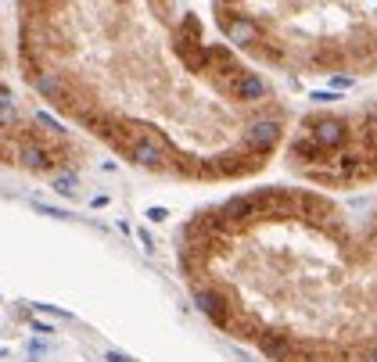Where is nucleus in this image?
<instances>
[{
	"instance_id": "obj_1",
	"label": "nucleus",
	"mask_w": 377,
	"mask_h": 362,
	"mask_svg": "<svg viewBox=\"0 0 377 362\" xmlns=\"http://www.w3.org/2000/svg\"><path fill=\"white\" fill-rule=\"evenodd\" d=\"M305 130H309V137L323 151H338V147L349 144V126L342 123L338 115H316V118H309V123H305Z\"/></svg>"
},
{
	"instance_id": "obj_2",
	"label": "nucleus",
	"mask_w": 377,
	"mask_h": 362,
	"mask_svg": "<svg viewBox=\"0 0 377 362\" xmlns=\"http://www.w3.org/2000/svg\"><path fill=\"white\" fill-rule=\"evenodd\" d=\"M137 165H144V169H166V162H169V154H166V144H162V137L158 133H151V130H144V133H137V140L130 144V151H126Z\"/></svg>"
},
{
	"instance_id": "obj_3",
	"label": "nucleus",
	"mask_w": 377,
	"mask_h": 362,
	"mask_svg": "<svg viewBox=\"0 0 377 362\" xmlns=\"http://www.w3.org/2000/svg\"><path fill=\"white\" fill-rule=\"evenodd\" d=\"M281 137H284V126L277 123V118H259V123H252L248 133H244V147L259 158L266 151H274L281 144Z\"/></svg>"
},
{
	"instance_id": "obj_4",
	"label": "nucleus",
	"mask_w": 377,
	"mask_h": 362,
	"mask_svg": "<svg viewBox=\"0 0 377 362\" xmlns=\"http://www.w3.org/2000/svg\"><path fill=\"white\" fill-rule=\"evenodd\" d=\"M18 162L26 165V169H33V172H47V169H54L62 158L54 154L50 147H43L40 140H26L22 147H18Z\"/></svg>"
},
{
	"instance_id": "obj_5",
	"label": "nucleus",
	"mask_w": 377,
	"mask_h": 362,
	"mask_svg": "<svg viewBox=\"0 0 377 362\" xmlns=\"http://www.w3.org/2000/svg\"><path fill=\"white\" fill-rule=\"evenodd\" d=\"M194 305L212 319V323H220V327H230V309H227V301L223 294H215V290H194Z\"/></svg>"
},
{
	"instance_id": "obj_6",
	"label": "nucleus",
	"mask_w": 377,
	"mask_h": 362,
	"mask_svg": "<svg viewBox=\"0 0 377 362\" xmlns=\"http://www.w3.org/2000/svg\"><path fill=\"white\" fill-rule=\"evenodd\" d=\"M255 205V215H291L295 212V201L284 194V191H266V194H255L252 198Z\"/></svg>"
},
{
	"instance_id": "obj_7",
	"label": "nucleus",
	"mask_w": 377,
	"mask_h": 362,
	"mask_svg": "<svg viewBox=\"0 0 377 362\" xmlns=\"http://www.w3.org/2000/svg\"><path fill=\"white\" fill-rule=\"evenodd\" d=\"M223 29H227V40H230L234 47H252V43H259V26H255V18L234 15V18H223Z\"/></svg>"
},
{
	"instance_id": "obj_8",
	"label": "nucleus",
	"mask_w": 377,
	"mask_h": 362,
	"mask_svg": "<svg viewBox=\"0 0 377 362\" xmlns=\"http://www.w3.org/2000/svg\"><path fill=\"white\" fill-rule=\"evenodd\" d=\"M230 94L237 97V101H262L266 97V79L262 76H252V72H237L234 79H230Z\"/></svg>"
},
{
	"instance_id": "obj_9",
	"label": "nucleus",
	"mask_w": 377,
	"mask_h": 362,
	"mask_svg": "<svg viewBox=\"0 0 377 362\" xmlns=\"http://www.w3.org/2000/svg\"><path fill=\"white\" fill-rule=\"evenodd\" d=\"M259 348H262V355H266V358H274V362H288L295 344H291L284 334H277V330H266V334H259Z\"/></svg>"
},
{
	"instance_id": "obj_10",
	"label": "nucleus",
	"mask_w": 377,
	"mask_h": 362,
	"mask_svg": "<svg viewBox=\"0 0 377 362\" xmlns=\"http://www.w3.org/2000/svg\"><path fill=\"white\" fill-rule=\"evenodd\" d=\"M223 222H230V226H237V222H248V219H255V205H252V198H230L220 212Z\"/></svg>"
},
{
	"instance_id": "obj_11",
	"label": "nucleus",
	"mask_w": 377,
	"mask_h": 362,
	"mask_svg": "<svg viewBox=\"0 0 377 362\" xmlns=\"http://www.w3.org/2000/svg\"><path fill=\"white\" fill-rule=\"evenodd\" d=\"M291 154H295L298 162H313V165H320L323 158H327V151H323V147H320L309 133H302V137H295V140H291Z\"/></svg>"
},
{
	"instance_id": "obj_12",
	"label": "nucleus",
	"mask_w": 377,
	"mask_h": 362,
	"mask_svg": "<svg viewBox=\"0 0 377 362\" xmlns=\"http://www.w3.org/2000/svg\"><path fill=\"white\" fill-rule=\"evenodd\" d=\"M33 83H36V90H40L43 97H50L54 104H62V101H65V94H69L65 79H62V76H54V72H40Z\"/></svg>"
},
{
	"instance_id": "obj_13",
	"label": "nucleus",
	"mask_w": 377,
	"mask_h": 362,
	"mask_svg": "<svg viewBox=\"0 0 377 362\" xmlns=\"http://www.w3.org/2000/svg\"><path fill=\"white\" fill-rule=\"evenodd\" d=\"M298 208H302L309 219H320V222L331 219V212H334V205H331L327 198H320V194H302V198H298Z\"/></svg>"
},
{
	"instance_id": "obj_14",
	"label": "nucleus",
	"mask_w": 377,
	"mask_h": 362,
	"mask_svg": "<svg viewBox=\"0 0 377 362\" xmlns=\"http://www.w3.org/2000/svg\"><path fill=\"white\" fill-rule=\"evenodd\" d=\"M18 126V108L11 104V94L0 86V130H15Z\"/></svg>"
},
{
	"instance_id": "obj_15",
	"label": "nucleus",
	"mask_w": 377,
	"mask_h": 362,
	"mask_svg": "<svg viewBox=\"0 0 377 362\" xmlns=\"http://www.w3.org/2000/svg\"><path fill=\"white\" fill-rule=\"evenodd\" d=\"M54 191H58V194H76V176L72 172L58 176V179H54Z\"/></svg>"
},
{
	"instance_id": "obj_16",
	"label": "nucleus",
	"mask_w": 377,
	"mask_h": 362,
	"mask_svg": "<svg viewBox=\"0 0 377 362\" xmlns=\"http://www.w3.org/2000/svg\"><path fill=\"white\" fill-rule=\"evenodd\" d=\"M331 86H334V90H349V86H352V76H342V72H338V76H331Z\"/></svg>"
},
{
	"instance_id": "obj_17",
	"label": "nucleus",
	"mask_w": 377,
	"mask_h": 362,
	"mask_svg": "<svg viewBox=\"0 0 377 362\" xmlns=\"http://www.w3.org/2000/svg\"><path fill=\"white\" fill-rule=\"evenodd\" d=\"M36 212H43V215H54V219H69V212H58V208H47V205H36Z\"/></svg>"
},
{
	"instance_id": "obj_18",
	"label": "nucleus",
	"mask_w": 377,
	"mask_h": 362,
	"mask_svg": "<svg viewBox=\"0 0 377 362\" xmlns=\"http://www.w3.org/2000/svg\"><path fill=\"white\" fill-rule=\"evenodd\" d=\"M137 237H140V244H144L147 251H154V240H151V233H147V230H137Z\"/></svg>"
},
{
	"instance_id": "obj_19",
	"label": "nucleus",
	"mask_w": 377,
	"mask_h": 362,
	"mask_svg": "<svg viewBox=\"0 0 377 362\" xmlns=\"http://www.w3.org/2000/svg\"><path fill=\"white\" fill-rule=\"evenodd\" d=\"M166 215H169L166 208H151V212H147V219H151V222H162V219H166Z\"/></svg>"
},
{
	"instance_id": "obj_20",
	"label": "nucleus",
	"mask_w": 377,
	"mask_h": 362,
	"mask_svg": "<svg viewBox=\"0 0 377 362\" xmlns=\"http://www.w3.org/2000/svg\"><path fill=\"white\" fill-rule=\"evenodd\" d=\"M104 358H108V362H133V358H130V355H123V351H108Z\"/></svg>"
},
{
	"instance_id": "obj_21",
	"label": "nucleus",
	"mask_w": 377,
	"mask_h": 362,
	"mask_svg": "<svg viewBox=\"0 0 377 362\" xmlns=\"http://www.w3.org/2000/svg\"><path fill=\"white\" fill-rule=\"evenodd\" d=\"M33 330H40V334H54V327L43 323V319H33Z\"/></svg>"
},
{
	"instance_id": "obj_22",
	"label": "nucleus",
	"mask_w": 377,
	"mask_h": 362,
	"mask_svg": "<svg viewBox=\"0 0 377 362\" xmlns=\"http://www.w3.org/2000/svg\"><path fill=\"white\" fill-rule=\"evenodd\" d=\"M370 126H377V108L370 111Z\"/></svg>"
},
{
	"instance_id": "obj_23",
	"label": "nucleus",
	"mask_w": 377,
	"mask_h": 362,
	"mask_svg": "<svg viewBox=\"0 0 377 362\" xmlns=\"http://www.w3.org/2000/svg\"><path fill=\"white\" fill-rule=\"evenodd\" d=\"M370 362H377V344H373V348H370Z\"/></svg>"
},
{
	"instance_id": "obj_24",
	"label": "nucleus",
	"mask_w": 377,
	"mask_h": 362,
	"mask_svg": "<svg viewBox=\"0 0 377 362\" xmlns=\"http://www.w3.org/2000/svg\"><path fill=\"white\" fill-rule=\"evenodd\" d=\"M373 57H377V43H373Z\"/></svg>"
}]
</instances>
